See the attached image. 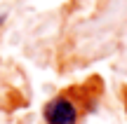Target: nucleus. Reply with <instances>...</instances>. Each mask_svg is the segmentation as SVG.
<instances>
[{
  "mask_svg": "<svg viewBox=\"0 0 127 124\" xmlns=\"http://www.w3.org/2000/svg\"><path fill=\"white\" fill-rule=\"evenodd\" d=\"M45 122L47 124H75L78 122V108L66 96H59L45 106Z\"/></svg>",
  "mask_w": 127,
  "mask_h": 124,
  "instance_id": "nucleus-1",
  "label": "nucleus"
},
{
  "mask_svg": "<svg viewBox=\"0 0 127 124\" xmlns=\"http://www.w3.org/2000/svg\"><path fill=\"white\" fill-rule=\"evenodd\" d=\"M125 101H127V96H125Z\"/></svg>",
  "mask_w": 127,
  "mask_h": 124,
  "instance_id": "nucleus-3",
  "label": "nucleus"
},
{
  "mask_svg": "<svg viewBox=\"0 0 127 124\" xmlns=\"http://www.w3.org/2000/svg\"><path fill=\"white\" fill-rule=\"evenodd\" d=\"M2 21H5V17H0V26H2Z\"/></svg>",
  "mask_w": 127,
  "mask_h": 124,
  "instance_id": "nucleus-2",
  "label": "nucleus"
}]
</instances>
